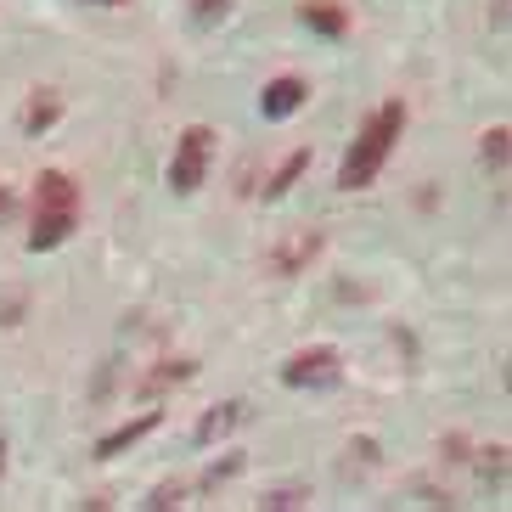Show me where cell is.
<instances>
[{
    "instance_id": "30bf717a",
    "label": "cell",
    "mask_w": 512,
    "mask_h": 512,
    "mask_svg": "<svg viewBox=\"0 0 512 512\" xmlns=\"http://www.w3.org/2000/svg\"><path fill=\"white\" fill-rule=\"evenodd\" d=\"M299 23L310 34H321V40H344V34L355 29L349 6H338V0H299Z\"/></svg>"
},
{
    "instance_id": "7c38bea8",
    "label": "cell",
    "mask_w": 512,
    "mask_h": 512,
    "mask_svg": "<svg viewBox=\"0 0 512 512\" xmlns=\"http://www.w3.org/2000/svg\"><path fill=\"white\" fill-rule=\"evenodd\" d=\"M237 422H248V400H226V406H209L203 422H197V445H214V439H226Z\"/></svg>"
},
{
    "instance_id": "3957f363",
    "label": "cell",
    "mask_w": 512,
    "mask_h": 512,
    "mask_svg": "<svg viewBox=\"0 0 512 512\" xmlns=\"http://www.w3.org/2000/svg\"><path fill=\"white\" fill-rule=\"evenodd\" d=\"M214 152H220V136H214V124H186L181 141H175V152H169V192L192 197L197 186L209 181Z\"/></svg>"
},
{
    "instance_id": "d6986e66",
    "label": "cell",
    "mask_w": 512,
    "mask_h": 512,
    "mask_svg": "<svg viewBox=\"0 0 512 512\" xmlns=\"http://www.w3.org/2000/svg\"><path fill=\"white\" fill-rule=\"evenodd\" d=\"M467 456H473V439H467L462 428H456V434H445V439H439V462H456V467H462Z\"/></svg>"
},
{
    "instance_id": "9c48e42d",
    "label": "cell",
    "mask_w": 512,
    "mask_h": 512,
    "mask_svg": "<svg viewBox=\"0 0 512 512\" xmlns=\"http://www.w3.org/2000/svg\"><path fill=\"white\" fill-rule=\"evenodd\" d=\"M62 113H68V102H62L57 85H34L17 124H23V136H46V130H57V124H62Z\"/></svg>"
},
{
    "instance_id": "4fadbf2b",
    "label": "cell",
    "mask_w": 512,
    "mask_h": 512,
    "mask_svg": "<svg viewBox=\"0 0 512 512\" xmlns=\"http://www.w3.org/2000/svg\"><path fill=\"white\" fill-rule=\"evenodd\" d=\"M507 445H479V451L467 456V462L479 467V484L484 490H501V484H507Z\"/></svg>"
},
{
    "instance_id": "44dd1931",
    "label": "cell",
    "mask_w": 512,
    "mask_h": 512,
    "mask_svg": "<svg viewBox=\"0 0 512 512\" xmlns=\"http://www.w3.org/2000/svg\"><path fill=\"white\" fill-rule=\"evenodd\" d=\"M6 209H12V192H6V181H0V220H6Z\"/></svg>"
},
{
    "instance_id": "ac0fdd59",
    "label": "cell",
    "mask_w": 512,
    "mask_h": 512,
    "mask_svg": "<svg viewBox=\"0 0 512 512\" xmlns=\"http://www.w3.org/2000/svg\"><path fill=\"white\" fill-rule=\"evenodd\" d=\"M242 467H248V456H242V451H226L220 462H209V473H203V490H214V484H226L231 473H242Z\"/></svg>"
},
{
    "instance_id": "5b68a950",
    "label": "cell",
    "mask_w": 512,
    "mask_h": 512,
    "mask_svg": "<svg viewBox=\"0 0 512 512\" xmlns=\"http://www.w3.org/2000/svg\"><path fill=\"white\" fill-rule=\"evenodd\" d=\"M321 248H327V231H287L282 242H271V254H265V276L293 282V276H304L321 259Z\"/></svg>"
},
{
    "instance_id": "603a6c76",
    "label": "cell",
    "mask_w": 512,
    "mask_h": 512,
    "mask_svg": "<svg viewBox=\"0 0 512 512\" xmlns=\"http://www.w3.org/2000/svg\"><path fill=\"white\" fill-rule=\"evenodd\" d=\"M0 479H6V439H0Z\"/></svg>"
},
{
    "instance_id": "ffe728a7",
    "label": "cell",
    "mask_w": 512,
    "mask_h": 512,
    "mask_svg": "<svg viewBox=\"0 0 512 512\" xmlns=\"http://www.w3.org/2000/svg\"><path fill=\"white\" fill-rule=\"evenodd\" d=\"M349 456H361V462H377V439H349Z\"/></svg>"
},
{
    "instance_id": "2e32d148",
    "label": "cell",
    "mask_w": 512,
    "mask_h": 512,
    "mask_svg": "<svg viewBox=\"0 0 512 512\" xmlns=\"http://www.w3.org/2000/svg\"><path fill=\"white\" fill-rule=\"evenodd\" d=\"M304 501H310V490H304V484H282V490H265L254 507L259 512H293V507H304Z\"/></svg>"
},
{
    "instance_id": "7402d4cb",
    "label": "cell",
    "mask_w": 512,
    "mask_h": 512,
    "mask_svg": "<svg viewBox=\"0 0 512 512\" xmlns=\"http://www.w3.org/2000/svg\"><path fill=\"white\" fill-rule=\"evenodd\" d=\"M85 6H113V12H119V6H130V0H85Z\"/></svg>"
},
{
    "instance_id": "ba28073f",
    "label": "cell",
    "mask_w": 512,
    "mask_h": 512,
    "mask_svg": "<svg viewBox=\"0 0 512 512\" xmlns=\"http://www.w3.org/2000/svg\"><path fill=\"white\" fill-rule=\"evenodd\" d=\"M304 102H310V79L304 74H276L271 85L259 91V113H265V119H293Z\"/></svg>"
},
{
    "instance_id": "e0dca14e",
    "label": "cell",
    "mask_w": 512,
    "mask_h": 512,
    "mask_svg": "<svg viewBox=\"0 0 512 512\" xmlns=\"http://www.w3.org/2000/svg\"><path fill=\"white\" fill-rule=\"evenodd\" d=\"M186 12H192V23L214 29V23H226V17L237 12V0H186Z\"/></svg>"
},
{
    "instance_id": "8992f818",
    "label": "cell",
    "mask_w": 512,
    "mask_h": 512,
    "mask_svg": "<svg viewBox=\"0 0 512 512\" xmlns=\"http://www.w3.org/2000/svg\"><path fill=\"white\" fill-rule=\"evenodd\" d=\"M192 377H197V361H192V355H164V361H152V372L136 377V400L158 406L169 389H186Z\"/></svg>"
},
{
    "instance_id": "8fae6325",
    "label": "cell",
    "mask_w": 512,
    "mask_h": 512,
    "mask_svg": "<svg viewBox=\"0 0 512 512\" xmlns=\"http://www.w3.org/2000/svg\"><path fill=\"white\" fill-rule=\"evenodd\" d=\"M304 169H310V147H293L282 158V164L271 169V175H265V186H259V197H265V203H282L287 192H293V186L304 181Z\"/></svg>"
},
{
    "instance_id": "7a4b0ae2",
    "label": "cell",
    "mask_w": 512,
    "mask_h": 512,
    "mask_svg": "<svg viewBox=\"0 0 512 512\" xmlns=\"http://www.w3.org/2000/svg\"><path fill=\"white\" fill-rule=\"evenodd\" d=\"M406 96H389V102L377 107L372 119H361L355 141H349L344 164H338V192H366V186L383 175V164L394 158V141L406 136Z\"/></svg>"
},
{
    "instance_id": "52a82bcc",
    "label": "cell",
    "mask_w": 512,
    "mask_h": 512,
    "mask_svg": "<svg viewBox=\"0 0 512 512\" xmlns=\"http://www.w3.org/2000/svg\"><path fill=\"white\" fill-rule=\"evenodd\" d=\"M158 428H164V406H147L141 417H130V422H119L113 434H102L91 451H96V462H113V456H124L130 445H141V439L158 434Z\"/></svg>"
},
{
    "instance_id": "9a60e30c",
    "label": "cell",
    "mask_w": 512,
    "mask_h": 512,
    "mask_svg": "<svg viewBox=\"0 0 512 512\" xmlns=\"http://www.w3.org/2000/svg\"><path fill=\"white\" fill-rule=\"evenodd\" d=\"M186 496H192V484H186V479H164V484H152V490H147L141 507H147V512H169V507H186Z\"/></svg>"
},
{
    "instance_id": "277c9868",
    "label": "cell",
    "mask_w": 512,
    "mask_h": 512,
    "mask_svg": "<svg viewBox=\"0 0 512 512\" xmlns=\"http://www.w3.org/2000/svg\"><path fill=\"white\" fill-rule=\"evenodd\" d=\"M276 377H282L287 389H327V383L344 377V349L338 344H304L276 366Z\"/></svg>"
},
{
    "instance_id": "6da1fadb",
    "label": "cell",
    "mask_w": 512,
    "mask_h": 512,
    "mask_svg": "<svg viewBox=\"0 0 512 512\" xmlns=\"http://www.w3.org/2000/svg\"><path fill=\"white\" fill-rule=\"evenodd\" d=\"M85 220V186L68 169H40L34 175V203H29V254H51L79 231Z\"/></svg>"
},
{
    "instance_id": "5bb4252c",
    "label": "cell",
    "mask_w": 512,
    "mask_h": 512,
    "mask_svg": "<svg viewBox=\"0 0 512 512\" xmlns=\"http://www.w3.org/2000/svg\"><path fill=\"white\" fill-rule=\"evenodd\" d=\"M507 141H512L507 124H490V130L479 136V158H484V169H490V175H501V169H507V152H512Z\"/></svg>"
}]
</instances>
